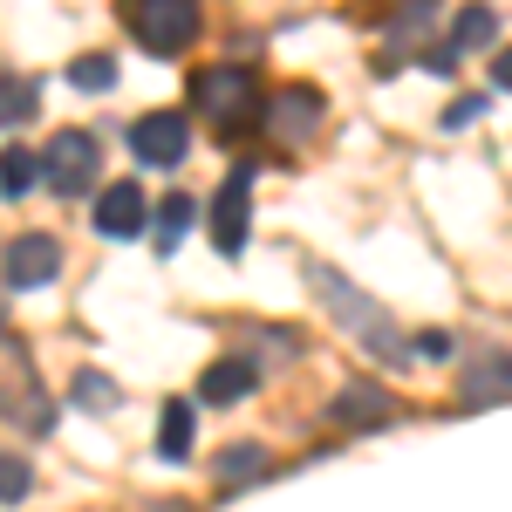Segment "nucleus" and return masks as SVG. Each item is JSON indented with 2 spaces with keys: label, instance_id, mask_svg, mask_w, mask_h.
<instances>
[{
  "label": "nucleus",
  "instance_id": "1",
  "mask_svg": "<svg viewBox=\"0 0 512 512\" xmlns=\"http://www.w3.org/2000/svg\"><path fill=\"white\" fill-rule=\"evenodd\" d=\"M308 287H315L321 301H328V315H335V328H342V335H355V342H362V355H376V362H410V335H403V328H396L390 315H383V301H376V294H362V287H355L349 274H335V267H308Z\"/></svg>",
  "mask_w": 512,
  "mask_h": 512
},
{
  "label": "nucleus",
  "instance_id": "2",
  "mask_svg": "<svg viewBox=\"0 0 512 512\" xmlns=\"http://www.w3.org/2000/svg\"><path fill=\"white\" fill-rule=\"evenodd\" d=\"M0 424H14L21 437H48L55 431V396L35 369V349L0 321Z\"/></svg>",
  "mask_w": 512,
  "mask_h": 512
},
{
  "label": "nucleus",
  "instance_id": "3",
  "mask_svg": "<svg viewBox=\"0 0 512 512\" xmlns=\"http://www.w3.org/2000/svg\"><path fill=\"white\" fill-rule=\"evenodd\" d=\"M192 103H198V117L212 123L219 137H239V130L267 123V89H260L253 69H239V62L198 69V76H192Z\"/></svg>",
  "mask_w": 512,
  "mask_h": 512
},
{
  "label": "nucleus",
  "instance_id": "4",
  "mask_svg": "<svg viewBox=\"0 0 512 512\" xmlns=\"http://www.w3.org/2000/svg\"><path fill=\"white\" fill-rule=\"evenodd\" d=\"M198 0H123V28L144 41L151 55H185L198 41Z\"/></svg>",
  "mask_w": 512,
  "mask_h": 512
},
{
  "label": "nucleus",
  "instance_id": "5",
  "mask_svg": "<svg viewBox=\"0 0 512 512\" xmlns=\"http://www.w3.org/2000/svg\"><path fill=\"white\" fill-rule=\"evenodd\" d=\"M103 171V151L89 130H55V144H41V185L55 198H82Z\"/></svg>",
  "mask_w": 512,
  "mask_h": 512
},
{
  "label": "nucleus",
  "instance_id": "6",
  "mask_svg": "<svg viewBox=\"0 0 512 512\" xmlns=\"http://www.w3.org/2000/svg\"><path fill=\"white\" fill-rule=\"evenodd\" d=\"M424 41H437V0H396L390 28H383L376 76H396L403 62H424Z\"/></svg>",
  "mask_w": 512,
  "mask_h": 512
},
{
  "label": "nucleus",
  "instance_id": "7",
  "mask_svg": "<svg viewBox=\"0 0 512 512\" xmlns=\"http://www.w3.org/2000/svg\"><path fill=\"white\" fill-rule=\"evenodd\" d=\"M55 274H62V239H55V233L7 239V253H0V280H7L14 294H35V287H48Z\"/></svg>",
  "mask_w": 512,
  "mask_h": 512
},
{
  "label": "nucleus",
  "instance_id": "8",
  "mask_svg": "<svg viewBox=\"0 0 512 512\" xmlns=\"http://www.w3.org/2000/svg\"><path fill=\"white\" fill-rule=\"evenodd\" d=\"M328 417L349 424V431H390L396 417H403V403H396L376 376H349V383L335 390V403H328Z\"/></svg>",
  "mask_w": 512,
  "mask_h": 512
},
{
  "label": "nucleus",
  "instance_id": "9",
  "mask_svg": "<svg viewBox=\"0 0 512 512\" xmlns=\"http://www.w3.org/2000/svg\"><path fill=\"white\" fill-rule=\"evenodd\" d=\"M130 151L144 164H185L192 158V123H185V110H144V117L130 123Z\"/></svg>",
  "mask_w": 512,
  "mask_h": 512
},
{
  "label": "nucleus",
  "instance_id": "10",
  "mask_svg": "<svg viewBox=\"0 0 512 512\" xmlns=\"http://www.w3.org/2000/svg\"><path fill=\"white\" fill-rule=\"evenodd\" d=\"M246 198H253V164H233L226 185H219V198H212V246H219L226 260L246 253V212H253Z\"/></svg>",
  "mask_w": 512,
  "mask_h": 512
},
{
  "label": "nucleus",
  "instance_id": "11",
  "mask_svg": "<svg viewBox=\"0 0 512 512\" xmlns=\"http://www.w3.org/2000/svg\"><path fill=\"white\" fill-rule=\"evenodd\" d=\"M458 403L465 410H499V403H512V349H478L458 369Z\"/></svg>",
  "mask_w": 512,
  "mask_h": 512
},
{
  "label": "nucleus",
  "instance_id": "12",
  "mask_svg": "<svg viewBox=\"0 0 512 512\" xmlns=\"http://www.w3.org/2000/svg\"><path fill=\"white\" fill-rule=\"evenodd\" d=\"M321 117H328V96L308 89V82H287V89L267 96V123H274V137H287V144H308L321 130Z\"/></svg>",
  "mask_w": 512,
  "mask_h": 512
},
{
  "label": "nucleus",
  "instance_id": "13",
  "mask_svg": "<svg viewBox=\"0 0 512 512\" xmlns=\"http://www.w3.org/2000/svg\"><path fill=\"white\" fill-rule=\"evenodd\" d=\"M144 226H151V198L137 192L130 178L96 198V233H103V239H137Z\"/></svg>",
  "mask_w": 512,
  "mask_h": 512
},
{
  "label": "nucleus",
  "instance_id": "14",
  "mask_svg": "<svg viewBox=\"0 0 512 512\" xmlns=\"http://www.w3.org/2000/svg\"><path fill=\"white\" fill-rule=\"evenodd\" d=\"M253 390H260V369H253L246 355H219V362L198 376V396H205V403H219V410L239 403V396H253Z\"/></svg>",
  "mask_w": 512,
  "mask_h": 512
},
{
  "label": "nucleus",
  "instance_id": "15",
  "mask_svg": "<svg viewBox=\"0 0 512 512\" xmlns=\"http://www.w3.org/2000/svg\"><path fill=\"white\" fill-rule=\"evenodd\" d=\"M158 458H171V465H185L192 458V403L185 396H171L158 417Z\"/></svg>",
  "mask_w": 512,
  "mask_h": 512
},
{
  "label": "nucleus",
  "instance_id": "16",
  "mask_svg": "<svg viewBox=\"0 0 512 512\" xmlns=\"http://www.w3.org/2000/svg\"><path fill=\"white\" fill-rule=\"evenodd\" d=\"M274 472V458H267V444H226L219 451V485H253V478H267Z\"/></svg>",
  "mask_w": 512,
  "mask_h": 512
},
{
  "label": "nucleus",
  "instance_id": "17",
  "mask_svg": "<svg viewBox=\"0 0 512 512\" xmlns=\"http://www.w3.org/2000/svg\"><path fill=\"white\" fill-rule=\"evenodd\" d=\"M192 212H198V198H185V192H171L151 212V239H158V253H178V239L192 233Z\"/></svg>",
  "mask_w": 512,
  "mask_h": 512
},
{
  "label": "nucleus",
  "instance_id": "18",
  "mask_svg": "<svg viewBox=\"0 0 512 512\" xmlns=\"http://www.w3.org/2000/svg\"><path fill=\"white\" fill-rule=\"evenodd\" d=\"M492 35H499V14H492L485 0H472V7H458V21H451V55H472V48H485Z\"/></svg>",
  "mask_w": 512,
  "mask_h": 512
},
{
  "label": "nucleus",
  "instance_id": "19",
  "mask_svg": "<svg viewBox=\"0 0 512 512\" xmlns=\"http://www.w3.org/2000/svg\"><path fill=\"white\" fill-rule=\"evenodd\" d=\"M41 117V89L28 76H0V130H21Z\"/></svg>",
  "mask_w": 512,
  "mask_h": 512
},
{
  "label": "nucleus",
  "instance_id": "20",
  "mask_svg": "<svg viewBox=\"0 0 512 512\" xmlns=\"http://www.w3.org/2000/svg\"><path fill=\"white\" fill-rule=\"evenodd\" d=\"M41 185V151H0V192L28 198Z\"/></svg>",
  "mask_w": 512,
  "mask_h": 512
},
{
  "label": "nucleus",
  "instance_id": "21",
  "mask_svg": "<svg viewBox=\"0 0 512 512\" xmlns=\"http://www.w3.org/2000/svg\"><path fill=\"white\" fill-rule=\"evenodd\" d=\"M69 82H76V89H89V96L117 89V55H76V62H69Z\"/></svg>",
  "mask_w": 512,
  "mask_h": 512
},
{
  "label": "nucleus",
  "instance_id": "22",
  "mask_svg": "<svg viewBox=\"0 0 512 512\" xmlns=\"http://www.w3.org/2000/svg\"><path fill=\"white\" fill-rule=\"evenodd\" d=\"M28 492H35V465L14 458V451H0V506H21Z\"/></svg>",
  "mask_w": 512,
  "mask_h": 512
},
{
  "label": "nucleus",
  "instance_id": "23",
  "mask_svg": "<svg viewBox=\"0 0 512 512\" xmlns=\"http://www.w3.org/2000/svg\"><path fill=\"white\" fill-rule=\"evenodd\" d=\"M76 403H89V410H117L123 396H117V383H103L96 369H82L76 376Z\"/></svg>",
  "mask_w": 512,
  "mask_h": 512
},
{
  "label": "nucleus",
  "instance_id": "24",
  "mask_svg": "<svg viewBox=\"0 0 512 512\" xmlns=\"http://www.w3.org/2000/svg\"><path fill=\"white\" fill-rule=\"evenodd\" d=\"M410 349H417V355H437V362H444V355H451V335H444V328H424V335H410Z\"/></svg>",
  "mask_w": 512,
  "mask_h": 512
},
{
  "label": "nucleus",
  "instance_id": "25",
  "mask_svg": "<svg viewBox=\"0 0 512 512\" xmlns=\"http://www.w3.org/2000/svg\"><path fill=\"white\" fill-rule=\"evenodd\" d=\"M492 82H499V89H512V48H499V55H492Z\"/></svg>",
  "mask_w": 512,
  "mask_h": 512
},
{
  "label": "nucleus",
  "instance_id": "26",
  "mask_svg": "<svg viewBox=\"0 0 512 512\" xmlns=\"http://www.w3.org/2000/svg\"><path fill=\"white\" fill-rule=\"evenodd\" d=\"M478 110H485V96H465V103H458V110H451V117H444V123H472Z\"/></svg>",
  "mask_w": 512,
  "mask_h": 512
}]
</instances>
